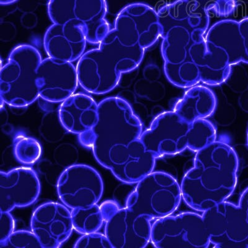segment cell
<instances>
[{
	"mask_svg": "<svg viewBox=\"0 0 248 248\" xmlns=\"http://www.w3.org/2000/svg\"><path fill=\"white\" fill-rule=\"evenodd\" d=\"M161 29V54L168 80L179 88L202 82L216 86L232 72L224 50L205 41L209 12L194 0H177L158 12Z\"/></svg>",
	"mask_w": 248,
	"mask_h": 248,
	"instance_id": "obj_1",
	"label": "cell"
},
{
	"mask_svg": "<svg viewBox=\"0 0 248 248\" xmlns=\"http://www.w3.org/2000/svg\"><path fill=\"white\" fill-rule=\"evenodd\" d=\"M93 130L95 158L118 180L133 185L153 172L156 157L141 141L142 124L125 99L113 96L102 100Z\"/></svg>",
	"mask_w": 248,
	"mask_h": 248,
	"instance_id": "obj_2",
	"label": "cell"
},
{
	"mask_svg": "<svg viewBox=\"0 0 248 248\" xmlns=\"http://www.w3.org/2000/svg\"><path fill=\"white\" fill-rule=\"evenodd\" d=\"M238 169V156L227 143L215 141L197 152L181 181L186 204L203 212L226 201L235 189Z\"/></svg>",
	"mask_w": 248,
	"mask_h": 248,
	"instance_id": "obj_3",
	"label": "cell"
},
{
	"mask_svg": "<svg viewBox=\"0 0 248 248\" xmlns=\"http://www.w3.org/2000/svg\"><path fill=\"white\" fill-rule=\"evenodd\" d=\"M97 48L83 55L77 65L79 85L86 92L104 94L111 92L122 75L136 69L146 49L129 40L108 31Z\"/></svg>",
	"mask_w": 248,
	"mask_h": 248,
	"instance_id": "obj_4",
	"label": "cell"
},
{
	"mask_svg": "<svg viewBox=\"0 0 248 248\" xmlns=\"http://www.w3.org/2000/svg\"><path fill=\"white\" fill-rule=\"evenodd\" d=\"M214 125L206 119L189 123L176 112L158 115L140 140L147 151L155 157L180 154L186 149L198 152L216 141Z\"/></svg>",
	"mask_w": 248,
	"mask_h": 248,
	"instance_id": "obj_5",
	"label": "cell"
},
{
	"mask_svg": "<svg viewBox=\"0 0 248 248\" xmlns=\"http://www.w3.org/2000/svg\"><path fill=\"white\" fill-rule=\"evenodd\" d=\"M42 61L41 53L32 46H19L12 51L0 74L2 101L12 107L24 108L38 99L37 70Z\"/></svg>",
	"mask_w": 248,
	"mask_h": 248,
	"instance_id": "obj_6",
	"label": "cell"
},
{
	"mask_svg": "<svg viewBox=\"0 0 248 248\" xmlns=\"http://www.w3.org/2000/svg\"><path fill=\"white\" fill-rule=\"evenodd\" d=\"M183 198L181 186L170 174L152 172L141 179L128 196L126 207L152 219L170 216Z\"/></svg>",
	"mask_w": 248,
	"mask_h": 248,
	"instance_id": "obj_7",
	"label": "cell"
},
{
	"mask_svg": "<svg viewBox=\"0 0 248 248\" xmlns=\"http://www.w3.org/2000/svg\"><path fill=\"white\" fill-rule=\"evenodd\" d=\"M48 14L53 24L81 26L90 44L100 43L110 31L106 0H50Z\"/></svg>",
	"mask_w": 248,
	"mask_h": 248,
	"instance_id": "obj_8",
	"label": "cell"
},
{
	"mask_svg": "<svg viewBox=\"0 0 248 248\" xmlns=\"http://www.w3.org/2000/svg\"><path fill=\"white\" fill-rule=\"evenodd\" d=\"M150 242L158 248L210 247L202 216L192 212L157 219L152 223Z\"/></svg>",
	"mask_w": 248,
	"mask_h": 248,
	"instance_id": "obj_9",
	"label": "cell"
},
{
	"mask_svg": "<svg viewBox=\"0 0 248 248\" xmlns=\"http://www.w3.org/2000/svg\"><path fill=\"white\" fill-rule=\"evenodd\" d=\"M210 247L248 248V221L240 206L223 202L203 212Z\"/></svg>",
	"mask_w": 248,
	"mask_h": 248,
	"instance_id": "obj_10",
	"label": "cell"
},
{
	"mask_svg": "<svg viewBox=\"0 0 248 248\" xmlns=\"http://www.w3.org/2000/svg\"><path fill=\"white\" fill-rule=\"evenodd\" d=\"M57 193L62 202L71 209L97 204L104 192L101 175L86 165L68 167L60 176Z\"/></svg>",
	"mask_w": 248,
	"mask_h": 248,
	"instance_id": "obj_11",
	"label": "cell"
},
{
	"mask_svg": "<svg viewBox=\"0 0 248 248\" xmlns=\"http://www.w3.org/2000/svg\"><path fill=\"white\" fill-rule=\"evenodd\" d=\"M152 219L127 207L120 208L105 223V235L112 248H143L151 240Z\"/></svg>",
	"mask_w": 248,
	"mask_h": 248,
	"instance_id": "obj_12",
	"label": "cell"
},
{
	"mask_svg": "<svg viewBox=\"0 0 248 248\" xmlns=\"http://www.w3.org/2000/svg\"><path fill=\"white\" fill-rule=\"evenodd\" d=\"M32 232L43 248L61 247L72 235V214L65 205L47 202L39 206L31 220Z\"/></svg>",
	"mask_w": 248,
	"mask_h": 248,
	"instance_id": "obj_13",
	"label": "cell"
},
{
	"mask_svg": "<svg viewBox=\"0 0 248 248\" xmlns=\"http://www.w3.org/2000/svg\"><path fill=\"white\" fill-rule=\"evenodd\" d=\"M36 83L39 96L44 101L63 103L75 94L78 86L77 67L70 62L48 57L37 68Z\"/></svg>",
	"mask_w": 248,
	"mask_h": 248,
	"instance_id": "obj_14",
	"label": "cell"
},
{
	"mask_svg": "<svg viewBox=\"0 0 248 248\" xmlns=\"http://www.w3.org/2000/svg\"><path fill=\"white\" fill-rule=\"evenodd\" d=\"M41 183L34 170L15 168L0 172V209L11 212L16 208L28 207L39 198Z\"/></svg>",
	"mask_w": 248,
	"mask_h": 248,
	"instance_id": "obj_15",
	"label": "cell"
},
{
	"mask_svg": "<svg viewBox=\"0 0 248 248\" xmlns=\"http://www.w3.org/2000/svg\"><path fill=\"white\" fill-rule=\"evenodd\" d=\"M86 43L83 28L70 23L53 24L44 37V47L48 57L70 63L83 56Z\"/></svg>",
	"mask_w": 248,
	"mask_h": 248,
	"instance_id": "obj_16",
	"label": "cell"
},
{
	"mask_svg": "<svg viewBox=\"0 0 248 248\" xmlns=\"http://www.w3.org/2000/svg\"><path fill=\"white\" fill-rule=\"evenodd\" d=\"M205 41L224 50L230 65L248 63V17L217 22L208 30Z\"/></svg>",
	"mask_w": 248,
	"mask_h": 248,
	"instance_id": "obj_17",
	"label": "cell"
},
{
	"mask_svg": "<svg viewBox=\"0 0 248 248\" xmlns=\"http://www.w3.org/2000/svg\"><path fill=\"white\" fill-rule=\"evenodd\" d=\"M59 119L68 132L81 134L96 125L98 119V104L89 95L74 94L62 103Z\"/></svg>",
	"mask_w": 248,
	"mask_h": 248,
	"instance_id": "obj_18",
	"label": "cell"
},
{
	"mask_svg": "<svg viewBox=\"0 0 248 248\" xmlns=\"http://www.w3.org/2000/svg\"><path fill=\"white\" fill-rule=\"evenodd\" d=\"M217 107V98L210 88L202 85L189 88L174 105L173 111L189 123L205 119L211 116Z\"/></svg>",
	"mask_w": 248,
	"mask_h": 248,
	"instance_id": "obj_19",
	"label": "cell"
},
{
	"mask_svg": "<svg viewBox=\"0 0 248 248\" xmlns=\"http://www.w3.org/2000/svg\"><path fill=\"white\" fill-rule=\"evenodd\" d=\"M71 214L74 229L80 234L97 232L105 223L100 206L97 204L86 208L72 209Z\"/></svg>",
	"mask_w": 248,
	"mask_h": 248,
	"instance_id": "obj_20",
	"label": "cell"
},
{
	"mask_svg": "<svg viewBox=\"0 0 248 248\" xmlns=\"http://www.w3.org/2000/svg\"><path fill=\"white\" fill-rule=\"evenodd\" d=\"M15 158L24 165H32L40 158L42 148L36 140L32 137L18 135L13 141Z\"/></svg>",
	"mask_w": 248,
	"mask_h": 248,
	"instance_id": "obj_21",
	"label": "cell"
},
{
	"mask_svg": "<svg viewBox=\"0 0 248 248\" xmlns=\"http://www.w3.org/2000/svg\"><path fill=\"white\" fill-rule=\"evenodd\" d=\"M1 248H43L38 238L32 232L27 230L15 231L3 243Z\"/></svg>",
	"mask_w": 248,
	"mask_h": 248,
	"instance_id": "obj_22",
	"label": "cell"
},
{
	"mask_svg": "<svg viewBox=\"0 0 248 248\" xmlns=\"http://www.w3.org/2000/svg\"><path fill=\"white\" fill-rule=\"evenodd\" d=\"M208 12L210 11L219 16H228L236 8L235 0H194Z\"/></svg>",
	"mask_w": 248,
	"mask_h": 248,
	"instance_id": "obj_23",
	"label": "cell"
},
{
	"mask_svg": "<svg viewBox=\"0 0 248 248\" xmlns=\"http://www.w3.org/2000/svg\"><path fill=\"white\" fill-rule=\"evenodd\" d=\"M76 248H112L105 234L95 232L83 234L74 245Z\"/></svg>",
	"mask_w": 248,
	"mask_h": 248,
	"instance_id": "obj_24",
	"label": "cell"
},
{
	"mask_svg": "<svg viewBox=\"0 0 248 248\" xmlns=\"http://www.w3.org/2000/svg\"><path fill=\"white\" fill-rule=\"evenodd\" d=\"M15 221L10 212H1L0 217V245L15 232Z\"/></svg>",
	"mask_w": 248,
	"mask_h": 248,
	"instance_id": "obj_25",
	"label": "cell"
},
{
	"mask_svg": "<svg viewBox=\"0 0 248 248\" xmlns=\"http://www.w3.org/2000/svg\"><path fill=\"white\" fill-rule=\"evenodd\" d=\"M100 209L106 223L110 217L114 216L118 211L120 207L116 202L108 201L102 203L100 205Z\"/></svg>",
	"mask_w": 248,
	"mask_h": 248,
	"instance_id": "obj_26",
	"label": "cell"
},
{
	"mask_svg": "<svg viewBox=\"0 0 248 248\" xmlns=\"http://www.w3.org/2000/svg\"><path fill=\"white\" fill-rule=\"evenodd\" d=\"M79 141L82 145L87 148L93 147L95 140V134L93 129L78 135Z\"/></svg>",
	"mask_w": 248,
	"mask_h": 248,
	"instance_id": "obj_27",
	"label": "cell"
},
{
	"mask_svg": "<svg viewBox=\"0 0 248 248\" xmlns=\"http://www.w3.org/2000/svg\"><path fill=\"white\" fill-rule=\"evenodd\" d=\"M238 205L244 212L246 218L248 221V187L241 194Z\"/></svg>",
	"mask_w": 248,
	"mask_h": 248,
	"instance_id": "obj_28",
	"label": "cell"
},
{
	"mask_svg": "<svg viewBox=\"0 0 248 248\" xmlns=\"http://www.w3.org/2000/svg\"><path fill=\"white\" fill-rule=\"evenodd\" d=\"M17 0H0V3L1 5H9L16 2Z\"/></svg>",
	"mask_w": 248,
	"mask_h": 248,
	"instance_id": "obj_29",
	"label": "cell"
},
{
	"mask_svg": "<svg viewBox=\"0 0 248 248\" xmlns=\"http://www.w3.org/2000/svg\"><path fill=\"white\" fill-rule=\"evenodd\" d=\"M247 143H248V134H247Z\"/></svg>",
	"mask_w": 248,
	"mask_h": 248,
	"instance_id": "obj_30",
	"label": "cell"
}]
</instances>
